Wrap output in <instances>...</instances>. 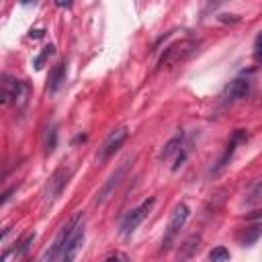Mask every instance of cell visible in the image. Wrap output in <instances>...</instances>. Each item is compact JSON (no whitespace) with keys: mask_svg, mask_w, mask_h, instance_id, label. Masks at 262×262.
Returning <instances> with one entry per match:
<instances>
[{"mask_svg":"<svg viewBox=\"0 0 262 262\" xmlns=\"http://www.w3.org/2000/svg\"><path fill=\"white\" fill-rule=\"evenodd\" d=\"M82 244H84V217H82V213H78V215L72 217V229H70L68 242L63 246L61 256H59L57 262H74Z\"/></svg>","mask_w":262,"mask_h":262,"instance_id":"cell-1","label":"cell"},{"mask_svg":"<svg viewBox=\"0 0 262 262\" xmlns=\"http://www.w3.org/2000/svg\"><path fill=\"white\" fill-rule=\"evenodd\" d=\"M29 84L23 82V80H16V78H10L8 74L2 78V102L8 104V102H14L16 106H25L27 104V98H29Z\"/></svg>","mask_w":262,"mask_h":262,"instance_id":"cell-2","label":"cell"},{"mask_svg":"<svg viewBox=\"0 0 262 262\" xmlns=\"http://www.w3.org/2000/svg\"><path fill=\"white\" fill-rule=\"evenodd\" d=\"M188 215H190V209H188L186 203H178V205L174 207V211H172V215H170V221H168V227H166V237H164V242H162V252H166V250L170 248V244H172V239L176 237V233L184 227Z\"/></svg>","mask_w":262,"mask_h":262,"instance_id":"cell-3","label":"cell"},{"mask_svg":"<svg viewBox=\"0 0 262 262\" xmlns=\"http://www.w3.org/2000/svg\"><path fill=\"white\" fill-rule=\"evenodd\" d=\"M154 205H156V199L149 196V199H145L141 205H137L135 209H131V211L125 215V219L121 221V231H123V235H131V233L137 229V225L149 215V211L154 209Z\"/></svg>","mask_w":262,"mask_h":262,"instance_id":"cell-4","label":"cell"},{"mask_svg":"<svg viewBox=\"0 0 262 262\" xmlns=\"http://www.w3.org/2000/svg\"><path fill=\"white\" fill-rule=\"evenodd\" d=\"M194 47H196L194 41H176V43H172L170 47L164 49V53H162V57H160V61H158V68L162 70V68H170V66H174V63H178V61L184 59Z\"/></svg>","mask_w":262,"mask_h":262,"instance_id":"cell-5","label":"cell"},{"mask_svg":"<svg viewBox=\"0 0 262 262\" xmlns=\"http://www.w3.org/2000/svg\"><path fill=\"white\" fill-rule=\"evenodd\" d=\"M127 166H129V158L127 160H123L121 164H119V168L106 178V182L100 186V190L96 192V199H94V205H102L115 190H117V186L121 184V180L125 178V172H127Z\"/></svg>","mask_w":262,"mask_h":262,"instance_id":"cell-6","label":"cell"},{"mask_svg":"<svg viewBox=\"0 0 262 262\" xmlns=\"http://www.w3.org/2000/svg\"><path fill=\"white\" fill-rule=\"evenodd\" d=\"M127 127H115L106 137H104V141L100 143V147H98V160L100 162H104L106 158H111L121 145H123V141L127 139Z\"/></svg>","mask_w":262,"mask_h":262,"instance_id":"cell-7","label":"cell"},{"mask_svg":"<svg viewBox=\"0 0 262 262\" xmlns=\"http://www.w3.org/2000/svg\"><path fill=\"white\" fill-rule=\"evenodd\" d=\"M68 178H70V170H68V168H57V170L51 174V178H49V182H47V203H49V205L61 194V190H63L66 184H68Z\"/></svg>","mask_w":262,"mask_h":262,"instance_id":"cell-8","label":"cell"},{"mask_svg":"<svg viewBox=\"0 0 262 262\" xmlns=\"http://www.w3.org/2000/svg\"><path fill=\"white\" fill-rule=\"evenodd\" d=\"M70 229H72V219L59 229V233L55 235V239H53V244H51V248L47 250V254H45V258H43V262H57L59 260V256H61V250H63V246H66V242H68V235H70Z\"/></svg>","mask_w":262,"mask_h":262,"instance_id":"cell-9","label":"cell"},{"mask_svg":"<svg viewBox=\"0 0 262 262\" xmlns=\"http://www.w3.org/2000/svg\"><path fill=\"white\" fill-rule=\"evenodd\" d=\"M201 248V235L199 233H190L176 250V262H188Z\"/></svg>","mask_w":262,"mask_h":262,"instance_id":"cell-10","label":"cell"},{"mask_svg":"<svg viewBox=\"0 0 262 262\" xmlns=\"http://www.w3.org/2000/svg\"><path fill=\"white\" fill-rule=\"evenodd\" d=\"M250 92V82L244 78H235L225 86V98L227 100H242Z\"/></svg>","mask_w":262,"mask_h":262,"instance_id":"cell-11","label":"cell"},{"mask_svg":"<svg viewBox=\"0 0 262 262\" xmlns=\"http://www.w3.org/2000/svg\"><path fill=\"white\" fill-rule=\"evenodd\" d=\"M182 143H184V131H176L170 139H168V143L164 145V149L160 151V162H166V160H170L180 147H182Z\"/></svg>","mask_w":262,"mask_h":262,"instance_id":"cell-12","label":"cell"},{"mask_svg":"<svg viewBox=\"0 0 262 262\" xmlns=\"http://www.w3.org/2000/svg\"><path fill=\"white\" fill-rule=\"evenodd\" d=\"M66 80V61H57L51 72H49V78H47V90L49 92H55Z\"/></svg>","mask_w":262,"mask_h":262,"instance_id":"cell-13","label":"cell"},{"mask_svg":"<svg viewBox=\"0 0 262 262\" xmlns=\"http://www.w3.org/2000/svg\"><path fill=\"white\" fill-rule=\"evenodd\" d=\"M244 139H248V133L244 131V129H237L235 133H233V137H231V141H229V145H227V149H225V154L221 156V160L217 162V168L213 170V172H219L225 164H227V160L231 158V154H233V149H235V145L239 143V141H244Z\"/></svg>","mask_w":262,"mask_h":262,"instance_id":"cell-14","label":"cell"},{"mask_svg":"<svg viewBox=\"0 0 262 262\" xmlns=\"http://www.w3.org/2000/svg\"><path fill=\"white\" fill-rule=\"evenodd\" d=\"M260 235H262V223H254L252 227H248L244 231V235L239 237V242H242V246H252L254 242H258Z\"/></svg>","mask_w":262,"mask_h":262,"instance_id":"cell-15","label":"cell"},{"mask_svg":"<svg viewBox=\"0 0 262 262\" xmlns=\"http://www.w3.org/2000/svg\"><path fill=\"white\" fill-rule=\"evenodd\" d=\"M55 141H57V127L51 125L45 133V139H43V147H45V154L49 156L53 149H55Z\"/></svg>","mask_w":262,"mask_h":262,"instance_id":"cell-16","label":"cell"},{"mask_svg":"<svg viewBox=\"0 0 262 262\" xmlns=\"http://www.w3.org/2000/svg\"><path fill=\"white\" fill-rule=\"evenodd\" d=\"M229 258V252L223 248V246H217V248H213L211 252H209V260L211 262H223V260H227Z\"/></svg>","mask_w":262,"mask_h":262,"instance_id":"cell-17","label":"cell"},{"mask_svg":"<svg viewBox=\"0 0 262 262\" xmlns=\"http://www.w3.org/2000/svg\"><path fill=\"white\" fill-rule=\"evenodd\" d=\"M53 53H55V47H53V45H47V47L43 49V53L35 59V68H37V70H39V68H43V61H45L49 55H53Z\"/></svg>","mask_w":262,"mask_h":262,"instance_id":"cell-18","label":"cell"},{"mask_svg":"<svg viewBox=\"0 0 262 262\" xmlns=\"http://www.w3.org/2000/svg\"><path fill=\"white\" fill-rule=\"evenodd\" d=\"M254 59L262 63V33H258L254 39Z\"/></svg>","mask_w":262,"mask_h":262,"instance_id":"cell-19","label":"cell"},{"mask_svg":"<svg viewBox=\"0 0 262 262\" xmlns=\"http://www.w3.org/2000/svg\"><path fill=\"white\" fill-rule=\"evenodd\" d=\"M248 201H250V203H258V201H262V180L254 186V190H252V194H250Z\"/></svg>","mask_w":262,"mask_h":262,"instance_id":"cell-20","label":"cell"},{"mask_svg":"<svg viewBox=\"0 0 262 262\" xmlns=\"http://www.w3.org/2000/svg\"><path fill=\"white\" fill-rule=\"evenodd\" d=\"M102 262H129V258H127L125 254H121V252H115V254L106 256Z\"/></svg>","mask_w":262,"mask_h":262,"instance_id":"cell-21","label":"cell"},{"mask_svg":"<svg viewBox=\"0 0 262 262\" xmlns=\"http://www.w3.org/2000/svg\"><path fill=\"white\" fill-rule=\"evenodd\" d=\"M219 20H223V23H229V20H231V23H237L239 16H237V14H221Z\"/></svg>","mask_w":262,"mask_h":262,"instance_id":"cell-22","label":"cell"}]
</instances>
